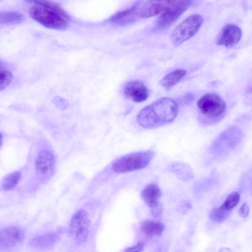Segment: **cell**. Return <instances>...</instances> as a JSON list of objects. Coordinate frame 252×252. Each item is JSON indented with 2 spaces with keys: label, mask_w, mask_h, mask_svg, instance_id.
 I'll return each instance as SVG.
<instances>
[{
  "label": "cell",
  "mask_w": 252,
  "mask_h": 252,
  "mask_svg": "<svg viewBox=\"0 0 252 252\" xmlns=\"http://www.w3.org/2000/svg\"><path fill=\"white\" fill-rule=\"evenodd\" d=\"M178 112L177 103L171 98L164 97L141 109L137 115V122L146 128L158 127L172 122Z\"/></svg>",
  "instance_id": "1"
},
{
  "label": "cell",
  "mask_w": 252,
  "mask_h": 252,
  "mask_svg": "<svg viewBox=\"0 0 252 252\" xmlns=\"http://www.w3.org/2000/svg\"><path fill=\"white\" fill-rule=\"evenodd\" d=\"M29 9L31 17L50 29L64 30L68 26L70 18L57 3L50 0H33Z\"/></svg>",
  "instance_id": "2"
},
{
  "label": "cell",
  "mask_w": 252,
  "mask_h": 252,
  "mask_svg": "<svg viewBox=\"0 0 252 252\" xmlns=\"http://www.w3.org/2000/svg\"><path fill=\"white\" fill-rule=\"evenodd\" d=\"M199 121L203 126L219 123L224 116L226 105L223 99L215 93H207L198 100Z\"/></svg>",
  "instance_id": "3"
},
{
  "label": "cell",
  "mask_w": 252,
  "mask_h": 252,
  "mask_svg": "<svg viewBox=\"0 0 252 252\" xmlns=\"http://www.w3.org/2000/svg\"><path fill=\"white\" fill-rule=\"evenodd\" d=\"M154 156L151 151H140L125 155L116 160L112 169L116 172L126 173L146 167Z\"/></svg>",
  "instance_id": "4"
},
{
  "label": "cell",
  "mask_w": 252,
  "mask_h": 252,
  "mask_svg": "<svg viewBox=\"0 0 252 252\" xmlns=\"http://www.w3.org/2000/svg\"><path fill=\"white\" fill-rule=\"evenodd\" d=\"M203 22L202 16L195 14L189 16L178 24L170 34L172 43L177 46L192 37L199 31Z\"/></svg>",
  "instance_id": "5"
},
{
  "label": "cell",
  "mask_w": 252,
  "mask_h": 252,
  "mask_svg": "<svg viewBox=\"0 0 252 252\" xmlns=\"http://www.w3.org/2000/svg\"><path fill=\"white\" fill-rule=\"evenodd\" d=\"M191 0H173L171 4L158 18L155 29L160 31L168 28L192 4Z\"/></svg>",
  "instance_id": "6"
},
{
  "label": "cell",
  "mask_w": 252,
  "mask_h": 252,
  "mask_svg": "<svg viewBox=\"0 0 252 252\" xmlns=\"http://www.w3.org/2000/svg\"><path fill=\"white\" fill-rule=\"evenodd\" d=\"M242 137L241 130L231 126L222 132L211 146V152L215 154H224L234 149Z\"/></svg>",
  "instance_id": "7"
},
{
  "label": "cell",
  "mask_w": 252,
  "mask_h": 252,
  "mask_svg": "<svg viewBox=\"0 0 252 252\" xmlns=\"http://www.w3.org/2000/svg\"><path fill=\"white\" fill-rule=\"evenodd\" d=\"M90 224L87 212L83 209L78 210L70 220L68 229L70 237L78 243L84 242L88 237Z\"/></svg>",
  "instance_id": "8"
},
{
  "label": "cell",
  "mask_w": 252,
  "mask_h": 252,
  "mask_svg": "<svg viewBox=\"0 0 252 252\" xmlns=\"http://www.w3.org/2000/svg\"><path fill=\"white\" fill-rule=\"evenodd\" d=\"M141 195L149 207L153 216L155 217L160 216L162 213L163 208L159 202L161 192L159 187L156 184H150L143 189Z\"/></svg>",
  "instance_id": "9"
},
{
  "label": "cell",
  "mask_w": 252,
  "mask_h": 252,
  "mask_svg": "<svg viewBox=\"0 0 252 252\" xmlns=\"http://www.w3.org/2000/svg\"><path fill=\"white\" fill-rule=\"evenodd\" d=\"M25 232L17 226H7L0 229V250H8L20 244L24 240Z\"/></svg>",
  "instance_id": "10"
},
{
  "label": "cell",
  "mask_w": 252,
  "mask_h": 252,
  "mask_svg": "<svg viewBox=\"0 0 252 252\" xmlns=\"http://www.w3.org/2000/svg\"><path fill=\"white\" fill-rule=\"evenodd\" d=\"M173 0H142L135 3L139 18H146L161 13Z\"/></svg>",
  "instance_id": "11"
},
{
  "label": "cell",
  "mask_w": 252,
  "mask_h": 252,
  "mask_svg": "<svg viewBox=\"0 0 252 252\" xmlns=\"http://www.w3.org/2000/svg\"><path fill=\"white\" fill-rule=\"evenodd\" d=\"M242 36V30L239 27L235 24H227L221 30L217 38V44L231 48L239 43Z\"/></svg>",
  "instance_id": "12"
},
{
  "label": "cell",
  "mask_w": 252,
  "mask_h": 252,
  "mask_svg": "<svg viewBox=\"0 0 252 252\" xmlns=\"http://www.w3.org/2000/svg\"><path fill=\"white\" fill-rule=\"evenodd\" d=\"M124 94L129 99L135 102H142L149 96L147 87L142 82L131 80L126 83L124 88Z\"/></svg>",
  "instance_id": "13"
},
{
  "label": "cell",
  "mask_w": 252,
  "mask_h": 252,
  "mask_svg": "<svg viewBox=\"0 0 252 252\" xmlns=\"http://www.w3.org/2000/svg\"><path fill=\"white\" fill-rule=\"evenodd\" d=\"M37 172L42 175H49L53 172L55 165V158L53 153L43 150L38 153L35 161Z\"/></svg>",
  "instance_id": "14"
},
{
  "label": "cell",
  "mask_w": 252,
  "mask_h": 252,
  "mask_svg": "<svg viewBox=\"0 0 252 252\" xmlns=\"http://www.w3.org/2000/svg\"><path fill=\"white\" fill-rule=\"evenodd\" d=\"M56 239L57 235L55 232H47L34 236L30 241V244L32 247L44 249L53 245Z\"/></svg>",
  "instance_id": "15"
},
{
  "label": "cell",
  "mask_w": 252,
  "mask_h": 252,
  "mask_svg": "<svg viewBox=\"0 0 252 252\" xmlns=\"http://www.w3.org/2000/svg\"><path fill=\"white\" fill-rule=\"evenodd\" d=\"M187 71L183 69H177L168 73L159 81V85L169 89L177 84L186 75Z\"/></svg>",
  "instance_id": "16"
},
{
  "label": "cell",
  "mask_w": 252,
  "mask_h": 252,
  "mask_svg": "<svg viewBox=\"0 0 252 252\" xmlns=\"http://www.w3.org/2000/svg\"><path fill=\"white\" fill-rule=\"evenodd\" d=\"M142 231L148 236H159L164 230V226L160 222L153 220H146L141 224Z\"/></svg>",
  "instance_id": "17"
},
{
  "label": "cell",
  "mask_w": 252,
  "mask_h": 252,
  "mask_svg": "<svg viewBox=\"0 0 252 252\" xmlns=\"http://www.w3.org/2000/svg\"><path fill=\"white\" fill-rule=\"evenodd\" d=\"M23 20V15L17 11H8L0 12V24H19L21 23Z\"/></svg>",
  "instance_id": "18"
},
{
  "label": "cell",
  "mask_w": 252,
  "mask_h": 252,
  "mask_svg": "<svg viewBox=\"0 0 252 252\" xmlns=\"http://www.w3.org/2000/svg\"><path fill=\"white\" fill-rule=\"evenodd\" d=\"M21 177V173L19 171L12 172L7 175L2 181L1 187L6 190L13 189L19 182Z\"/></svg>",
  "instance_id": "19"
},
{
  "label": "cell",
  "mask_w": 252,
  "mask_h": 252,
  "mask_svg": "<svg viewBox=\"0 0 252 252\" xmlns=\"http://www.w3.org/2000/svg\"><path fill=\"white\" fill-rule=\"evenodd\" d=\"M231 212L225 209L221 205L214 209L210 213V219L217 222L225 221Z\"/></svg>",
  "instance_id": "20"
},
{
  "label": "cell",
  "mask_w": 252,
  "mask_h": 252,
  "mask_svg": "<svg viewBox=\"0 0 252 252\" xmlns=\"http://www.w3.org/2000/svg\"><path fill=\"white\" fill-rule=\"evenodd\" d=\"M240 195L238 192L234 191L228 195L221 206L226 210L231 212L238 204Z\"/></svg>",
  "instance_id": "21"
},
{
  "label": "cell",
  "mask_w": 252,
  "mask_h": 252,
  "mask_svg": "<svg viewBox=\"0 0 252 252\" xmlns=\"http://www.w3.org/2000/svg\"><path fill=\"white\" fill-rule=\"evenodd\" d=\"M172 171L176 175L182 179H184V174L187 175L189 177H190L192 176L191 174V171L189 166H187L186 164L183 163H177L173 164L172 166Z\"/></svg>",
  "instance_id": "22"
},
{
  "label": "cell",
  "mask_w": 252,
  "mask_h": 252,
  "mask_svg": "<svg viewBox=\"0 0 252 252\" xmlns=\"http://www.w3.org/2000/svg\"><path fill=\"white\" fill-rule=\"evenodd\" d=\"M13 79L12 73L7 70L0 72V91L5 89L11 83Z\"/></svg>",
  "instance_id": "23"
},
{
  "label": "cell",
  "mask_w": 252,
  "mask_h": 252,
  "mask_svg": "<svg viewBox=\"0 0 252 252\" xmlns=\"http://www.w3.org/2000/svg\"><path fill=\"white\" fill-rule=\"evenodd\" d=\"M145 244L143 242H139L135 245L126 248L125 252H141L144 249Z\"/></svg>",
  "instance_id": "24"
},
{
  "label": "cell",
  "mask_w": 252,
  "mask_h": 252,
  "mask_svg": "<svg viewBox=\"0 0 252 252\" xmlns=\"http://www.w3.org/2000/svg\"><path fill=\"white\" fill-rule=\"evenodd\" d=\"M250 207L246 203H243L238 210V214L242 218H245L248 216L250 213Z\"/></svg>",
  "instance_id": "25"
},
{
  "label": "cell",
  "mask_w": 252,
  "mask_h": 252,
  "mask_svg": "<svg viewBox=\"0 0 252 252\" xmlns=\"http://www.w3.org/2000/svg\"><path fill=\"white\" fill-rule=\"evenodd\" d=\"M192 99H193L192 95L189 94L186 96V97H185V99H184V102H185V103L189 104L191 102Z\"/></svg>",
  "instance_id": "26"
},
{
  "label": "cell",
  "mask_w": 252,
  "mask_h": 252,
  "mask_svg": "<svg viewBox=\"0 0 252 252\" xmlns=\"http://www.w3.org/2000/svg\"><path fill=\"white\" fill-rule=\"evenodd\" d=\"M6 65L5 63L1 60H0V72L5 70Z\"/></svg>",
  "instance_id": "27"
},
{
  "label": "cell",
  "mask_w": 252,
  "mask_h": 252,
  "mask_svg": "<svg viewBox=\"0 0 252 252\" xmlns=\"http://www.w3.org/2000/svg\"><path fill=\"white\" fill-rule=\"evenodd\" d=\"M2 143V135L1 133H0V147Z\"/></svg>",
  "instance_id": "28"
}]
</instances>
